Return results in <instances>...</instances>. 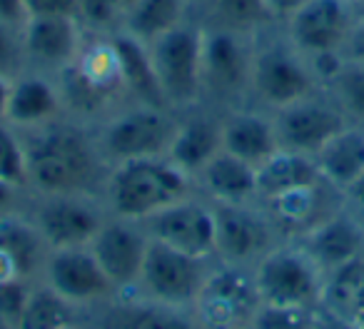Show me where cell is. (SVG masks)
<instances>
[{
  "label": "cell",
  "instance_id": "cell-1",
  "mask_svg": "<svg viewBox=\"0 0 364 329\" xmlns=\"http://www.w3.org/2000/svg\"><path fill=\"white\" fill-rule=\"evenodd\" d=\"M26 142L28 190L33 195H100L107 165L95 135L65 117L33 132H21Z\"/></svg>",
  "mask_w": 364,
  "mask_h": 329
},
{
  "label": "cell",
  "instance_id": "cell-2",
  "mask_svg": "<svg viewBox=\"0 0 364 329\" xmlns=\"http://www.w3.org/2000/svg\"><path fill=\"white\" fill-rule=\"evenodd\" d=\"M198 193L193 175L177 168L170 157H142L117 162L107 170L102 205L112 217L145 222L160 210Z\"/></svg>",
  "mask_w": 364,
  "mask_h": 329
},
{
  "label": "cell",
  "instance_id": "cell-3",
  "mask_svg": "<svg viewBox=\"0 0 364 329\" xmlns=\"http://www.w3.org/2000/svg\"><path fill=\"white\" fill-rule=\"evenodd\" d=\"M324 90L322 77L307 55L297 50L279 26L255 36L250 105L274 112Z\"/></svg>",
  "mask_w": 364,
  "mask_h": 329
},
{
  "label": "cell",
  "instance_id": "cell-4",
  "mask_svg": "<svg viewBox=\"0 0 364 329\" xmlns=\"http://www.w3.org/2000/svg\"><path fill=\"white\" fill-rule=\"evenodd\" d=\"M63 92V102L70 120L77 117H107L112 110L130 102L122 85L120 68L110 38L87 36L80 55L70 68L55 75Z\"/></svg>",
  "mask_w": 364,
  "mask_h": 329
},
{
  "label": "cell",
  "instance_id": "cell-5",
  "mask_svg": "<svg viewBox=\"0 0 364 329\" xmlns=\"http://www.w3.org/2000/svg\"><path fill=\"white\" fill-rule=\"evenodd\" d=\"M180 115L167 107L125 102L95 127V142L107 165L142 157H160L167 152Z\"/></svg>",
  "mask_w": 364,
  "mask_h": 329
},
{
  "label": "cell",
  "instance_id": "cell-6",
  "mask_svg": "<svg viewBox=\"0 0 364 329\" xmlns=\"http://www.w3.org/2000/svg\"><path fill=\"white\" fill-rule=\"evenodd\" d=\"M203 21H185L167 36L150 43V58L162 97L172 112L205 105L203 92Z\"/></svg>",
  "mask_w": 364,
  "mask_h": 329
},
{
  "label": "cell",
  "instance_id": "cell-7",
  "mask_svg": "<svg viewBox=\"0 0 364 329\" xmlns=\"http://www.w3.org/2000/svg\"><path fill=\"white\" fill-rule=\"evenodd\" d=\"M205 23V21H203ZM255 36L205 23L203 92L210 105H250Z\"/></svg>",
  "mask_w": 364,
  "mask_h": 329
},
{
  "label": "cell",
  "instance_id": "cell-8",
  "mask_svg": "<svg viewBox=\"0 0 364 329\" xmlns=\"http://www.w3.org/2000/svg\"><path fill=\"white\" fill-rule=\"evenodd\" d=\"M262 304L282 307H322L324 277L314 259L294 239L277 242L252 267Z\"/></svg>",
  "mask_w": 364,
  "mask_h": 329
},
{
  "label": "cell",
  "instance_id": "cell-9",
  "mask_svg": "<svg viewBox=\"0 0 364 329\" xmlns=\"http://www.w3.org/2000/svg\"><path fill=\"white\" fill-rule=\"evenodd\" d=\"M352 0H309L282 23V33L317 68L322 85L339 63L349 31L354 26Z\"/></svg>",
  "mask_w": 364,
  "mask_h": 329
},
{
  "label": "cell",
  "instance_id": "cell-10",
  "mask_svg": "<svg viewBox=\"0 0 364 329\" xmlns=\"http://www.w3.org/2000/svg\"><path fill=\"white\" fill-rule=\"evenodd\" d=\"M215 259H200L150 237L135 292L150 302L193 309Z\"/></svg>",
  "mask_w": 364,
  "mask_h": 329
},
{
  "label": "cell",
  "instance_id": "cell-11",
  "mask_svg": "<svg viewBox=\"0 0 364 329\" xmlns=\"http://www.w3.org/2000/svg\"><path fill=\"white\" fill-rule=\"evenodd\" d=\"M252 267H237L215 259L193 314L203 329H240L252 322L259 307Z\"/></svg>",
  "mask_w": 364,
  "mask_h": 329
},
{
  "label": "cell",
  "instance_id": "cell-12",
  "mask_svg": "<svg viewBox=\"0 0 364 329\" xmlns=\"http://www.w3.org/2000/svg\"><path fill=\"white\" fill-rule=\"evenodd\" d=\"M33 198L36 200L26 215L50 249L87 247L110 215L100 195H33Z\"/></svg>",
  "mask_w": 364,
  "mask_h": 329
},
{
  "label": "cell",
  "instance_id": "cell-13",
  "mask_svg": "<svg viewBox=\"0 0 364 329\" xmlns=\"http://www.w3.org/2000/svg\"><path fill=\"white\" fill-rule=\"evenodd\" d=\"M215 205V203H213ZM218 242L215 259L237 267H255L277 242H282L259 205H215Z\"/></svg>",
  "mask_w": 364,
  "mask_h": 329
},
{
  "label": "cell",
  "instance_id": "cell-14",
  "mask_svg": "<svg viewBox=\"0 0 364 329\" xmlns=\"http://www.w3.org/2000/svg\"><path fill=\"white\" fill-rule=\"evenodd\" d=\"M38 282H46L53 292L75 304L77 309L105 307L112 299L120 297L115 284L107 279V274L97 264L90 247L50 249Z\"/></svg>",
  "mask_w": 364,
  "mask_h": 329
},
{
  "label": "cell",
  "instance_id": "cell-15",
  "mask_svg": "<svg viewBox=\"0 0 364 329\" xmlns=\"http://www.w3.org/2000/svg\"><path fill=\"white\" fill-rule=\"evenodd\" d=\"M142 227L157 242H165L200 259H215V242H218L215 205L200 193L160 210L157 215L147 217Z\"/></svg>",
  "mask_w": 364,
  "mask_h": 329
},
{
  "label": "cell",
  "instance_id": "cell-16",
  "mask_svg": "<svg viewBox=\"0 0 364 329\" xmlns=\"http://www.w3.org/2000/svg\"><path fill=\"white\" fill-rule=\"evenodd\" d=\"M282 150L314 157L339 130L349 125L347 115L324 90L272 112Z\"/></svg>",
  "mask_w": 364,
  "mask_h": 329
},
{
  "label": "cell",
  "instance_id": "cell-17",
  "mask_svg": "<svg viewBox=\"0 0 364 329\" xmlns=\"http://www.w3.org/2000/svg\"><path fill=\"white\" fill-rule=\"evenodd\" d=\"M147 244H150V234L142 227V222L107 215V220L87 247L95 254L97 264L107 274V279L115 284L120 297H127L135 292L137 277H140L142 262L147 254Z\"/></svg>",
  "mask_w": 364,
  "mask_h": 329
},
{
  "label": "cell",
  "instance_id": "cell-18",
  "mask_svg": "<svg viewBox=\"0 0 364 329\" xmlns=\"http://www.w3.org/2000/svg\"><path fill=\"white\" fill-rule=\"evenodd\" d=\"M23 36V55H26L28 70L46 72V75H60L65 68L75 63L85 45V28L77 18H28L21 31Z\"/></svg>",
  "mask_w": 364,
  "mask_h": 329
},
{
  "label": "cell",
  "instance_id": "cell-19",
  "mask_svg": "<svg viewBox=\"0 0 364 329\" xmlns=\"http://www.w3.org/2000/svg\"><path fill=\"white\" fill-rule=\"evenodd\" d=\"M294 242L314 259V264L327 277L334 269L364 257V220L347 205H342L337 212L324 217Z\"/></svg>",
  "mask_w": 364,
  "mask_h": 329
},
{
  "label": "cell",
  "instance_id": "cell-20",
  "mask_svg": "<svg viewBox=\"0 0 364 329\" xmlns=\"http://www.w3.org/2000/svg\"><path fill=\"white\" fill-rule=\"evenodd\" d=\"M68 117L60 85L53 75L38 70H23L11 80L6 122L18 132H33Z\"/></svg>",
  "mask_w": 364,
  "mask_h": 329
},
{
  "label": "cell",
  "instance_id": "cell-21",
  "mask_svg": "<svg viewBox=\"0 0 364 329\" xmlns=\"http://www.w3.org/2000/svg\"><path fill=\"white\" fill-rule=\"evenodd\" d=\"M344 205V198L332 185L322 183L309 185L302 190H292L287 195H279L267 203H259V207L272 220L274 230L282 239H297L304 232L319 225L324 217L337 212Z\"/></svg>",
  "mask_w": 364,
  "mask_h": 329
},
{
  "label": "cell",
  "instance_id": "cell-22",
  "mask_svg": "<svg viewBox=\"0 0 364 329\" xmlns=\"http://www.w3.org/2000/svg\"><path fill=\"white\" fill-rule=\"evenodd\" d=\"M223 152V115L205 110V105L180 112L177 130L167 147L165 157H170L177 168L198 178L200 170Z\"/></svg>",
  "mask_w": 364,
  "mask_h": 329
},
{
  "label": "cell",
  "instance_id": "cell-23",
  "mask_svg": "<svg viewBox=\"0 0 364 329\" xmlns=\"http://www.w3.org/2000/svg\"><path fill=\"white\" fill-rule=\"evenodd\" d=\"M223 150L259 168L279 150L272 112L257 105L230 107L223 115Z\"/></svg>",
  "mask_w": 364,
  "mask_h": 329
},
{
  "label": "cell",
  "instance_id": "cell-24",
  "mask_svg": "<svg viewBox=\"0 0 364 329\" xmlns=\"http://www.w3.org/2000/svg\"><path fill=\"white\" fill-rule=\"evenodd\" d=\"M198 193L215 205H259L257 168L230 152H218L195 178Z\"/></svg>",
  "mask_w": 364,
  "mask_h": 329
},
{
  "label": "cell",
  "instance_id": "cell-25",
  "mask_svg": "<svg viewBox=\"0 0 364 329\" xmlns=\"http://www.w3.org/2000/svg\"><path fill=\"white\" fill-rule=\"evenodd\" d=\"M100 329H203L193 309L167 307L137 294L117 297L105 304Z\"/></svg>",
  "mask_w": 364,
  "mask_h": 329
},
{
  "label": "cell",
  "instance_id": "cell-26",
  "mask_svg": "<svg viewBox=\"0 0 364 329\" xmlns=\"http://www.w3.org/2000/svg\"><path fill=\"white\" fill-rule=\"evenodd\" d=\"M110 45L115 50L117 68H120L122 85L130 97V102H145V105H157L167 107L165 97H162L160 82H157L155 68H152L150 48L145 43L135 41L132 36H127L125 31L112 33ZM170 110V107H167Z\"/></svg>",
  "mask_w": 364,
  "mask_h": 329
},
{
  "label": "cell",
  "instance_id": "cell-27",
  "mask_svg": "<svg viewBox=\"0 0 364 329\" xmlns=\"http://www.w3.org/2000/svg\"><path fill=\"white\" fill-rule=\"evenodd\" d=\"M314 162L324 183L344 193L364 173V125L349 122L314 155Z\"/></svg>",
  "mask_w": 364,
  "mask_h": 329
},
{
  "label": "cell",
  "instance_id": "cell-28",
  "mask_svg": "<svg viewBox=\"0 0 364 329\" xmlns=\"http://www.w3.org/2000/svg\"><path fill=\"white\" fill-rule=\"evenodd\" d=\"M0 249L16 264L21 279L38 282L50 247L26 212H13L0 222Z\"/></svg>",
  "mask_w": 364,
  "mask_h": 329
},
{
  "label": "cell",
  "instance_id": "cell-29",
  "mask_svg": "<svg viewBox=\"0 0 364 329\" xmlns=\"http://www.w3.org/2000/svg\"><path fill=\"white\" fill-rule=\"evenodd\" d=\"M317 183H322V175H319L314 157L282 150V147L257 168L259 203H267V200H274L279 195H287L292 190H302Z\"/></svg>",
  "mask_w": 364,
  "mask_h": 329
},
{
  "label": "cell",
  "instance_id": "cell-30",
  "mask_svg": "<svg viewBox=\"0 0 364 329\" xmlns=\"http://www.w3.org/2000/svg\"><path fill=\"white\" fill-rule=\"evenodd\" d=\"M190 8H193V0H132L127 3L122 31L135 41L150 45L157 38L167 36L177 26L190 21L193 18Z\"/></svg>",
  "mask_w": 364,
  "mask_h": 329
},
{
  "label": "cell",
  "instance_id": "cell-31",
  "mask_svg": "<svg viewBox=\"0 0 364 329\" xmlns=\"http://www.w3.org/2000/svg\"><path fill=\"white\" fill-rule=\"evenodd\" d=\"M77 307L53 292L46 282H36L26 302L18 329H68L75 327Z\"/></svg>",
  "mask_w": 364,
  "mask_h": 329
},
{
  "label": "cell",
  "instance_id": "cell-32",
  "mask_svg": "<svg viewBox=\"0 0 364 329\" xmlns=\"http://www.w3.org/2000/svg\"><path fill=\"white\" fill-rule=\"evenodd\" d=\"M210 26L232 28L240 33H257L274 26L272 16L267 11V0H205Z\"/></svg>",
  "mask_w": 364,
  "mask_h": 329
},
{
  "label": "cell",
  "instance_id": "cell-33",
  "mask_svg": "<svg viewBox=\"0 0 364 329\" xmlns=\"http://www.w3.org/2000/svg\"><path fill=\"white\" fill-rule=\"evenodd\" d=\"M324 92L337 102L352 125H364V63L339 58L324 80Z\"/></svg>",
  "mask_w": 364,
  "mask_h": 329
},
{
  "label": "cell",
  "instance_id": "cell-34",
  "mask_svg": "<svg viewBox=\"0 0 364 329\" xmlns=\"http://www.w3.org/2000/svg\"><path fill=\"white\" fill-rule=\"evenodd\" d=\"M127 0H77V21L87 36L107 38L122 31Z\"/></svg>",
  "mask_w": 364,
  "mask_h": 329
},
{
  "label": "cell",
  "instance_id": "cell-35",
  "mask_svg": "<svg viewBox=\"0 0 364 329\" xmlns=\"http://www.w3.org/2000/svg\"><path fill=\"white\" fill-rule=\"evenodd\" d=\"M0 183L28 190L26 142L21 132L6 120H0Z\"/></svg>",
  "mask_w": 364,
  "mask_h": 329
},
{
  "label": "cell",
  "instance_id": "cell-36",
  "mask_svg": "<svg viewBox=\"0 0 364 329\" xmlns=\"http://www.w3.org/2000/svg\"><path fill=\"white\" fill-rule=\"evenodd\" d=\"M319 307H282L259 304L250 327L252 329H317Z\"/></svg>",
  "mask_w": 364,
  "mask_h": 329
},
{
  "label": "cell",
  "instance_id": "cell-37",
  "mask_svg": "<svg viewBox=\"0 0 364 329\" xmlns=\"http://www.w3.org/2000/svg\"><path fill=\"white\" fill-rule=\"evenodd\" d=\"M23 70H28L23 55V36L18 28L0 23V75L16 80Z\"/></svg>",
  "mask_w": 364,
  "mask_h": 329
},
{
  "label": "cell",
  "instance_id": "cell-38",
  "mask_svg": "<svg viewBox=\"0 0 364 329\" xmlns=\"http://www.w3.org/2000/svg\"><path fill=\"white\" fill-rule=\"evenodd\" d=\"M36 282H28V279H8V282H0V314L8 319V322L16 324L21 319L26 302L31 297V289Z\"/></svg>",
  "mask_w": 364,
  "mask_h": 329
},
{
  "label": "cell",
  "instance_id": "cell-39",
  "mask_svg": "<svg viewBox=\"0 0 364 329\" xmlns=\"http://www.w3.org/2000/svg\"><path fill=\"white\" fill-rule=\"evenodd\" d=\"M31 18H77V0H26Z\"/></svg>",
  "mask_w": 364,
  "mask_h": 329
},
{
  "label": "cell",
  "instance_id": "cell-40",
  "mask_svg": "<svg viewBox=\"0 0 364 329\" xmlns=\"http://www.w3.org/2000/svg\"><path fill=\"white\" fill-rule=\"evenodd\" d=\"M342 60H357L364 63V21H354L352 31H349L347 41H344V48L339 53Z\"/></svg>",
  "mask_w": 364,
  "mask_h": 329
},
{
  "label": "cell",
  "instance_id": "cell-41",
  "mask_svg": "<svg viewBox=\"0 0 364 329\" xmlns=\"http://www.w3.org/2000/svg\"><path fill=\"white\" fill-rule=\"evenodd\" d=\"M28 18H31V13L26 8V0H0V23L23 31Z\"/></svg>",
  "mask_w": 364,
  "mask_h": 329
},
{
  "label": "cell",
  "instance_id": "cell-42",
  "mask_svg": "<svg viewBox=\"0 0 364 329\" xmlns=\"http://www.w3.org/2000/svg\"><path fill=\"white\" fill-rule=\"evenodd\" d=\"M309 0H267V11L272 16L274 26H282L292 13H297L302 6H307Z\"/></svg>",
  "mask_w": 364,
  "mask_h": 329
},
{
  "label": "cell",
  "instance_id": "cell-43",
  "mask_svg": "<svg viewBox=\"0 0 364 329\" xmlns=\"http://www.w3.org/2000/svg\"><path fill=\"white\" fill-rule=\"evenodd\" d=\"M342 198H344V205H347L352 212H357L359 217L364 220V173L359 175V178L354 180L347 190H344Z\"/></svg>",
  "mask_w": 364,
  "mask_h": 329
},
{
  "label": "cell",
  "instance_id": "cell-44",
  "mask_svg": "<svg viewBox=\"0 0 364 329\" xmlns=\"http://www.w3.org/2000/svg\"><path fill=\"white\" fill-rule=\"evenodd\" d=\"M18 193L21 190L13 188V185H6V183H0V222L8 217V215L18 212L16 205H18Z\"/></svg>",
  "mask_w": 364,
  "mask_h": 329
},
{
  "label": "cell",
  "instance_id": "cell-45",
  "mask_svg": "<svg viewBox=\"0 0 364 329\" xmlns=\"http://www.w3.org/2000/svg\"><path fill=\"white\" fill-rule=\"evenodd\" d=\"M8 279H21V274H18L16 264L11 262V257L0 249V282H8Z\"/></svg>",
  "mask_w": 364,
  "mask_h": 329
},
{
  "label": "cell",
  "instance_id": "cell-46",
  "mask_svg": "<svg viewBox=\"0 0 364 329\" xmlns=\"http://www.w3.org/2000/svg\"><path fill=\"white\" fill-rule=\"evenodd\" d=\"M8 97H11V80L0 75V120H6L8 112Z\"/></svg>",
  "mask_w": 364,
  "mask_h": 329
},
{
  "label": "cell",
  "instance_id": "cell-47",
  "mask_svg": "<svg viewBox=\"0 0 364 329\" xmlns=\"http://www.w3.org/2000/svg\"><path fill=\"white\" fill-rule=\"evenodd\" d=\"M352 8H354V18L364 21V0H352Z\"/></svg>",
  "mask_w": 364,
  "mask_h": 329
},
{
  "label": "cell",
  "instance_id": "cell-48",
  "mask_svg": "<svg viewBox=\"0 0 364 329\" xmlns=\"http://www.w3.org/2000/svg\"><path fill=\"white\" fill-rule=\"evenodd\" d=\"M0 329H16V324H13V322H8V319L3 317V314H0Z\"/></svg>",
  "mask_w": 364,
  "mask_h": 329
},
{
  "label": "cell",
  "instance_id": "cell-49",
  "mask_svg": "<svg viewBox=\"0 0 364 329\" xmlns=\"http://www.w3.org/2000/svg\"><path fill=\"white\" fill-rule=\"evenodd\" d=\"M357 329H364V324H357Z\"/></svg>",
  "mask_w": 364,
  "mask_h": 329
},
{
  "label": "cell",
  "instance_id": "cell-50",
  "mask_svg": "<svg viewBox=\"0 0 364 329\" xmlns=\"http://www.w3.org/2000/svg\"><path fill=\"white\" fill-rule=\"evenodd\" d=\"M240 329H252V327H250V324H247V327H240Z\"/></svg>",
  "mask_w": 364,
  "mask_h": 329
},
{
  "label": "cell",
  "instance_id": "cell-51",
  "mask_svg": "<svg viewBox=\"0 0 364 329\" xmlns=\"http://www.w3.org/2000/svg\"><path fill=\"white\" fill-rule=\"evenodd\" d=\"M68 329H75V327H68Z\"/></svg>",
  "mask_w": 364,
  "mask_h": 329
},
{
  "label": "cell",
  "instance_id": "cell-52",
  "mask_svg": "<svg viewBox=\"0 0 364 329\" xmlns=\"http://www.w3.org/2000/svg\"><path fill=\"white\" fill-rule=\"evenodd\" d=\"M127 3H132V0H127Z\"/></svg>",
  "mask_w": 364,
  "mask_h": 329
}]
</instances>
